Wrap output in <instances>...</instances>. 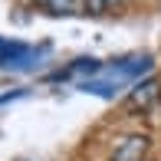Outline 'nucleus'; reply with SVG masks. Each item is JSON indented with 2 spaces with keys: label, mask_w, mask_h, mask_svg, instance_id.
Here are the masks:
<instances>
[{
  "label": "nucleus",
  "mask_w": 161,
  "mask_h": 161,
  "mask_svg": "<svg viewBox=\"0 0 161 161\" xmlns=\"http://www.w3.org/2000/svg\"><path fill=\"white\" fill-rule=\"evenodd\" d=\"M148 151V135H128L119 142V148H115V161H142V155Z\"/></svg>",
  "instance_id": "f257e3e1"
},
{
  "label": "nucleus",
  "mask_w": 161,
  "mask_h": 161,
  "mask_svg": "<svg viewBox=\"0 0 161 161\" xmlns=\"http://www.w3.org/2000/svg\"><path fill=\"white\" fill-rule=\"evenodd\" d=\"M158 99V79H145L128 92V108H148Z\"/></svg>",
  "instance_id": "f03ea898"
},
{
  "label": "nucleus",
  "mask_w": 161,
  "mask_h": 161,
  "mask_svg": "<svg viewBox=\"0 0 161 161\" xmlns=\"http://www.w3.org/2000/svg\"><path fill=\"white\" fill-rule=\"evenodd\" d=\"M40 3L53 13H76V0H40Z\"/></svg>",
  "instance_id": "7ed1b4c3"
},
{
  "label": "nucleus",
  "mask_w": 161,
  "mask_h": 161,
  "mask_svg": "<svg viewBox=\"0 0 161 161\" xmlns=\"http://www.w3.org/2000/svg\"><path fill=\"white\" fill-rule=\"evenodd\" d=\"M115 3H119V0H86L82 7H86V13H96L99 17V13H108Z\"/></svg>",
  "instance_id": "20e7f679"
}]
</instances>
